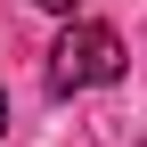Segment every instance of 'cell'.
<instances>
[{"mask_svg": "<svg viewBox=\"0 0 147 147\" xmlns=\"http://www.w3.org/2000/svg\"><path fill=\"white\" fill-rule=\"evenodd\" d=\"M123 65H131V49H123L115 25H98V16H74L57 33V49H49V90L74 98V90H106L123 82Z\"/></svg>", "mask_w": 147, "mask_h": 147, "instance_id": "1", "label": "cell"}, {"mask_svg": "<svg viewBox=\"0 0 147 147\" xmlns=\"http://www.w3.org/2000/svg\"><path fill=\"white\" fill-rule=\"evenodd\" d=\"M33 8H49V16H74V8H82V0H33Z\"/></svg>", "mask_w": 147, "mask_h": 147, "instance_id": "2", "label": "cell"}, {"mask_svg": "<svg viewBox=\"0 0 147 147\" xmlns=\"http://www.w3.org/2000/svg\"><path fill=\"white\" fill-rule=\"evenodd\" d=\"M0 131H8V98H0Z\"/></svg>", "mask_w": 147, "mask_h": 147, "instance_id": "3", "label": "cell"}]
</instances>
